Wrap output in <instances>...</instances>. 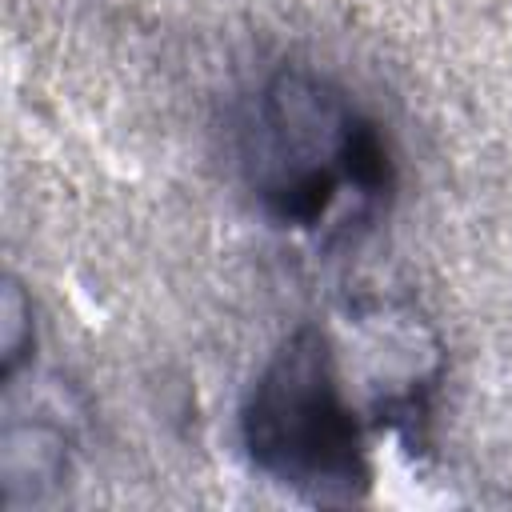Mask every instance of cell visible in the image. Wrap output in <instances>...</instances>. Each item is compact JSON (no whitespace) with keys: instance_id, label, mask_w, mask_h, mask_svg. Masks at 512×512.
Instances as JSON below:
<instances>
[{"instance_id":"cell-1","label":"cell","mask_w":512,"mask_h":512,"mask_svg":"<svg viewBox=\"0 0 512 512\" xmlns=\"http://www.w3.org/2000/svg\"><path fill=\"white\" fill-rule=\"evenodd\" d=\"M240 164L264 216L296 232L368 220L392 188V156L376 120L308 68H280L264 80L244 120Z\"/></svg>"},{"instance_id":"cell-2","label":"cell","mask_w":512,"mask_h":512,"mask_svg":"<svg viewBox=\"0 0 512 512\" xmlns=\"http://www.w3.org/2000/svg\"><path fill=\"white\" fill-rule=\"evenodd\" d=\"M240 440L260 476L308 504H356L372 488L364 416L336 340L316 324H300L260 364Z\"/></svg>"},{"instance_id":"cell-3","label":"cell","mask_w":512,"mask_h":512,"mask_svg":"<svg viewBox=\"0 0 512 512\" xmlns=\"http://www.w3.org/2000/svg\"><path fill=\"white\" fill-rule=\"evenodd\" d=\"M0 476L8 508L40 500V492L64 476V432L48 420H20L8 408L0 440Z\"/></svg>"}]
</instances>
